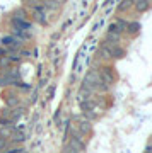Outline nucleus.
Instances as JSON below:
<instances>
[{"instance_id": "1", "label": "nucleus", "mask_w": 152, "mask_h": 153, "mask_svg": "<svg viewBox=\"0 0 152 153\" xmlns=\"http://www.w3.org/2000/svg\"><path fill=\"white\" fill-rule=\"evenodd\" d=\"M29 7H31V14H33L34 19H36L39 24H46V21H48V19H46V10L41 7V2H39V0L31 2Z\"/></svg>"}, {"instance_id": "17", "label": "nucleus", "mask_w": 152, "mask_h": 153, "mask_svg": "<svg viewBox=\"0 0 152 153\" xmlns=\"http://www.w3.org/2000/svg\"><path fill=\"white\" fill-rule=\"evenodd\" d=\"M53 92H55V85H50L48 90H46V97L51 99V97H53Z\"/></svg>"}, {"instance_id": "7", "label": "nucleus", "mask_w": 152, "mask_h": 153, "mask_svg": "<svg viewBox=\"0 0 152 153\" xmlns=\"http://www.w3.org/2000/svg\"><path fill=\"white\" fill-rule=\"evenodd\" d=\"M138 31H140V24H138V22L126 24V33H128V34H137Z\"/></svg>"}, {"instance_id": "6", "label": "nucleus", "mask_w": 152, "mask_h": 153, "mask_svg": "<svg viewBox=\"0 0 152 153\" xmlns=\"http://www.w3.org/2000/svg\"><path fill=\"white\" fill-rule=\"evenodd\" d=\"M9 140H11V143H22L26 138H24V133H22V131H16L11 138H9Z\"/></svg>"}, {"instance_id": "9", "label": "nucleus", "mask_w": 152, "mask_h": 153, "mask_svg": "<svg viewBox=\"0 0 152 153\" xmlns=\"http://www.w3.org/2000/svg\"><path fill=\"white\" fill-rule=\"evenodd\" d=\"M41 7H43L44 10H46V9H51V10H53V9H58L60 7V2H53V0H50V2H41Z\"/></svg>"}, {"instance_id": "18", "label": "nucleus", "mask_w": 152, "mask_h": 153, "mask_svg": "<svg viewBox=\"0 0 152 153\" xmlns=\"http://www.w3.org/2000/svg\"><path fill=\"white\" fill-rule=\"evenodd\" d=\"M63 153H81V152H77V150H74V148H70L68 145H67V146L63 148Z\"/></svg>"}, {"instance_id": "20", "label": "nucleus", "mask_w": 152, "mask_h": 153, "mask_svg": "<svg viewBox=\"0 0 152 153\" xmlns=\"http://www.w3.org/2000/svg\"><path fill=\"white\" fill-rule=\"evenodd\" d=\"M145 153H147V152H145Z\"/></svg>"}, {"instance_id": "8", "label": "nucleus", "mask_w": 152, "mask_h": 153, "mask_svg": "<svg viewBox=\"0 0 152 153\" xmlns=\"http://www.w3.org/2000/svg\"><path fill=\"white\" fill-rule=\"evenodd\" d=\"M99 56H101L103 60H113V58H111V53H109V49L106 48V46H103V44H101V48H99Z\"/></svg>"}, {"instance_id": "12", "label": "nucleus", "mask_w": 152, "mask_h": 153, "mask_svg": "<svg viewBox=\"0 0 152 153\" xmlns=\"http://www.w3.org/2000/svg\"><path fill=\"white\" fill-rule=\"evenodd\" d=\"M12 63L11 56H0V68H9Z\"/></svg>"}, {"instance_id": "16", "label": "nucleus", "mask_w": 152, "mask_h": 153, "mask_svg": "<svg viewBox=\"0 0 152 153\" xmlns=\"http://www.w3.org/2000/svg\"><path fill=\"white\" fill-rule=\"evenodd\" d=\"M4 153H26V150H24V148H9V150H5Z\"/></svg>"}, {"instance_id": "14", "label": "nucleus", "mask_w": 152, "mask_h": 153, "mask_svg": "<svg viewBox=\"0 0 152 153\" xmlns=\"http://www.w3.org/2000/svg\"><path fill=\"white\" fill-rule=\"evenodd\" d=\"M26 10H24V9H19V10H16V17H14V19H16V21H26Z\"/></svg>"}, {"instance_id": "10", "label": "nucleus", "mask_w": 152, "mask_h": 153, "mask_svg": "<svg viewBox=\"0 0 152 153\" xmlns=\"http://www.w3.org/2000/svg\"><path fill=\"white\" fill-rule=\"evenodd\" d=\"M11 140H7V138H0V153H4L5 150L11 148Z\"/></svg>"}, {"instance_id": "3", "label": "nucleus", "mask_w": 152, "mask_h": 153, "mask_svg": "<svg viewBox=\"0 0 152 153\" xmlns=\"http://www.w3.org/2000/svg\"><path fill=\"white\" fill-rule=\"evenodd\" d=\"M77 121H79V123H77L75 128L82 133V134H84V136H86L87 133H91V129H93V126H91V121L86 119V117H77Z\"/></svg>"}, {"instance_id": "11", "label": "nucleus", "mask_w": 152, "mask_h": 153, "mask_svg": "<svg viewBox=\"0 0 152 153\" xmlns=\"http://www.w3.org/2000/svg\"><path fill=\"white\" fill-rule=\"evenodd\" d=\"M91 94H93L91 90H87V88L82 87V88H81V92H79V100H81V102H84V99H86V100H89V99H91V97H89Z\"/></svg>"}, {"instance_id": "5", "label": "nucleus", "mask_w": 152, "mask_h": 153, "mask_svg": "<svg viewBox=\"0 0 152 153\" xmlns=\"http://www.w3.org/2000/svg\"><path fill=\"white\" fill-rule=\"evenodd\" d=\"M133 5H135V9L138 12H145L150 7V2H147V0H137V2H133Z\"/></svg>"}, {"instance_id": "15", "label": "nucleus", "mask_w": 152, "mask_h": 153, "mask_svg": "<svg viewBox=\"0 0 152 153\" xmlns=\"http://www.w3.org/2000/svg\"><path fill=\"white\" fill-rule=\"evenodd\" d=\"M17 104H19V99H14V95H9V97H7V105H9V107L17 105Z\"/></svg>"}, {"instance_id": "13", "label": "nucleus", "mask_w": 152, "mask_h": 153, "mask_svg": "<svg viewBox=\"0 0 152 153\" xmlns=\"http://www.w3.org/2000/svg\"><path fill=\"white\" fill-rule=\"evenodd\" d=\"M133 5V2H130V0H125V2H121V4H118V10L123 12V10H128L130 7Z\"/></svg>"}, {"instance_id": "2", "label": "nucleus", "mask_w": 152, "mask_h": 153, "mask_svg": "<svg viewBox=\"0 0 152 153\" xmlns=\"http://www.w3.org/2000/svg\"><path fill=\"white\" fill-rule=\"evenodd\" d=\"M98 73H99V78H101V82H103L104 85L111 87V85L114 83V73H113V70H111L109 66H103Z\"/></svg>"}, {"instance_id": "19", "label": "nucleus", "mask_w": 152, "mask_h": 153, "mask_svg": "<svg viewBox=\"0 0 152 153\" xmlns=\"http://www.w3.org/2000/svg\"><path fill=\"white\" fill-rule=\"evenodd\" d=\"M145 152H147V153H152V141L149 143V145H147V148H145Z\"/></svg>"}, {"instance_id": "4", "label": "nucleus", "mask_w": 152, "mask_h": 153, "mask_svg": "<svg viewBox=\"0 0 152 153\" xmlns=\"http://www.w3.org/2000/svg\"><path fill=\"white\" fill-rule=\"evenodd\" d=\"M19 73H12V75H5L0 78V85H9V83H17Z\"/></svg>"}]
</instances>
